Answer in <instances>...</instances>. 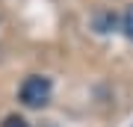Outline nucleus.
<instances>
[{
    "instance_id": "3",
    "label": "nucleus",
    "mask_w": 133,
    "mask_h": 127,
    "mask_svg": "<svg viewBox=\"0 0 133 127\" xmlns=\"http://www.w3.org/2000/svg\"><path fill=\"white\" fill-rule=\"evenodd\" d=\"M124 33L133 42V6H127V12H124Z\"/></svg>"
},
{
    "instance_id": "1",
    "label": "nucleus",
    "mask_w": 133,
    "mask_h": 127,
    "mask_svg": "<svg viewBox=\"0 0 133 127\" xmlns=\"http://www.w3.org/2000/svg\"><path fill=\"white\" fill-rule=\"evenodd\" d=\"M21 104L24 106H33V109H38V106H44L50 101V80L48 77H42V74H33V77H27L24 83H21Z\"/></svg>"
},
{
    "instance_id": "2",
    "label": "nucleus",
    "mask_w": 133,
    "mask_h": 127,
    "mask_svg": "<svg viewBox=\"0 0 133 127\" xmlns=\"http://www.w3.org/2000/svg\"><path fill=\"white\" fill-rule=\"evenodd\" d=\"M0 127H30V124H27V118H21V115H6Z\"/></svg>"
}]
</instances>
